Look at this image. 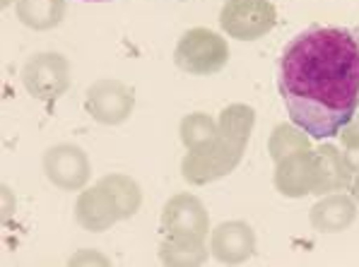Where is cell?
<instances>
[{"label": "cell", "mask_w": 359, "mask_h": 267, "mask_svg": "<svg viewBox=\"0 0 359 267\" xmlns=\"http://www.w3.org/2000/svg\"><path fill=\"white\" fill-rule=\"evenodd\" d=\"M278 89L287 116L311 140H328L359 109V27H309L285 46Z\"/></svg>", "instance_id": "6da1fadb"}, {"label": "cell", "mask_w": 359, "mask_h": 267, "mask_svg": "<svg viewBox=\"0 0 359 267\" xmlns=\"http://www.w3.org/2000/svg\"><path fill=\"white\" fill-rule=\"evenodd\" d=\"M217 123V137L205 149L189 152L181 161V174L191 186H208L239 166L251 130L256 125V111L246 104H231L219 114Z\"/></svg>", "instance_id": "7a4b0ae2"}, {"label": "cell", "mask_w": 359, "mask_h": 267, "mask_svg": "<svg viewBox=\"0 0 359 267\" xmlns=\"http://www.w3.org/2000/svg\"><path fill=\"white\" fill-rule=\"evenodd\" d=\"M174 63L189 75H215L229 63V46L217 32L196 27L179 39L174 48Z\"/></svg>", "instance_id": "3957f363"}, {"label": "cell", "mask_w": 359, "mask_h": 267, "mask_svg": "<svg viewBox=\"0 0 359 267\" xmlns=\"http://www.w3.org/2000/svg\"><path fill=\"white\" fill-rule=\"evenodd\" d=\"M22 85L39 102H58L70 87V63L65 55L34 53L22 68Z\"/></svg>", "instance_id": "277c9868"}, {"label": "cell", "mask_w": 359, "mask_h": 267, "mask_svg": "<svg viewBox=\"0 0 359 267\" xmlns=\"http://www.w3.org/2000/svg\"><path fill=\"white\" fill-rule=\"evenodd\" d=\"M278 25V10L268 0H227L219 13L224 34L239 41H256Z\"/></svg>", "instance_id": "5b68a950"}, {"label": "cell", "mask_w": 359, "mask_h": 267, "mask_svg": "<svg viewBox=\"0 0 359 267\" xmlns=\"http://www.w3.org/2000/svg\"><path fill=\"white\" fill-rule=\"evenodd\" d=\"M43 174L60 191H82L92 176L90 157L82 147L73 142L53 144L43 152Z\"/></svg>", "instance_id": "8992f818"}, {"label": "cell", "mask_w": 359, "mask_h": 267, "mask_svg": "<svg viewBox=\"0 0 359 267\" xmlns=\"http://www.w3.org/2000/svg\"><path fill=\"white\" fill-rule=\"evenodd\" d=\"M85 109L97 123L121 125L135 109V92L121 80H97L85 94Z\"/></svg>", "instance_id": "52a82bcc"}, {"label": "cell", "mask_w": 359, "mask_h": 267, "mask_svg": "<svg viewBox=\"0 0 359 267\" xmlns=\"http://www.w3.org/2000/svg\"><path fill=\"white\" fill-rule=\"evenodd\" d=\"M159 226H162V233H167V236L201 238V241H205L210 233V217L205 205L196 196L176 193L164 205Z\"/></svg>", "instance_id": "ba28073f"}, {"label": "cell", "mask_w": 359, "mask_h": 267, "mask_svg": "<svg viewBox=\"0 0 359 267\" xmlns=\"http://www.w3.org/2000/svg\"><path fill=\"white\" fill-rule=\"evenodd\" d=\"M318 186L316 149H302L290 157L275 161V188L285 198L313 196Z\"/></svg>", "instance_id": "9c48e42d"}, {"label": "cell", "mask_w": 359, "mask_h": 267, "mask_svg": "<svg viewBox=\"0 0 359 267\" xmlns=\"http://www.w3.org/2000/svg\"><path fill=\"white\" fill-rule=\"evenodd\" d=\"M75 219L87 231H109L116 221H123L121 207L107 186L97 181L92 188H85L75 203Z\"/></svg>", "instance_id": "30bf717a"}, {"label": "cell", "mask_w": 359, "mask_h": 267, "mask_svg": "<svg viewBox=\"0 0 359 267\" xmlns=\"http://www.w3.org/2000/svg\"><path fill=\"white\" fill-rule=\"evenodd\" d=\"M210 253L222 265L246 263L256 253V231L246 221H222L210 233Z\"/></svg>", "instance_id": "8fae6325"}, {"label": "cell", "mask_w": 359, "mask_h": 267, "mask_svg": "<svg viewBox=\"0 0 359 267\" xmlns=\"http://www.w3.org/2000/svg\"><path fill=\"white\" fill-rule=\"evenodd\" d=\"M316 157H318V186L313 196L340 193L352 186L357 169L347 154H342L333 144H321L316 149Z\"/></svg>", "instance_id": "7c38bea8"}, {"label": "cell", "mask_w": 359, "mask_h": 267, "mask_svg": "<svg viewBox=\"0 0 359 267\" xmlns=\"http://www.w3.org/2000/svg\"><path fill=\"white\" fill-rule=\"evenodd\" d=\"M311 226L321 233L345 231L357 219V200L345 193H330L311 207Z\"/></svg>", "instance_id": "4fadbf2b"}, {"label": "cell", "mask_w": 359, "mask_h": 267, "mask_svg": "<svg viewBox=\"0 0 359 267\" xmlns=\"http://www.w3.org/2000/svg\"><path fill=\"white\" fill-rule=\"evenodd\" d=\"M18 20L29 29L48 32L65 18V0H18Z\"/></svg>", "instance_id": "5bb4252c"}, {"label": "cell", "mask_w": 359, "mask_h": 267, "mask_svg": "<svg viewBox=\"0 0 359 267\" xmlns=\"http://www.w3.org/2000/svg\"><path fill=\"white\" fill-rule=\"evenodd\" d=\"M208 258L205 241L201 238L167 236L162 233L159 241V260L164 265H201Z\"/></svg>", "instance_id": "9a60e30c"}, {"label": "cell", "mask_w": 359, "mask_h": 267, "mask_svg": "<svg viewBox=\"0 0 359 267\" xmlns=\"http://www.w3.org/2000/svg\"><path fill=\"white\" fill-rule=\"evenodd\" d=\"M217 130H219V123L212 116L203 114V111L184 116L179 125L181 142H184V147L189 149V152H201V149H205L208 144L217 137Z\"/></svg>", "instance_id": "2e32d148"}, {"label": "cell", "mask_w": 359, "mask_h": 267, "mask_svg": "<svg viewBox=\"0 0 359 267\" xmlns=\"http://www.w3.org/2000/svg\"><path fill=\"white\" fill-rule=\"evenodd\" d=\"M99 181L111 191V196L116 198V203H118V207H121V217H123V219H130V217L137 214V210H140V205H142L140 183L133 181V178L126 174H107L99 178Z\"/></svg>", "instance_id": "e0dca14e"}, {"label": "cell", "mask_w": 359, "mask_h": 267, "mask_svg": "<svg viewBox=\"0 0 359 267\" xmlns=\"http://www.w3.org/2000/svg\"><path fill=\"white\" fill-rule=\"evenodd\" d=\"M311 142H309V135L302 130L299 125H287V123H280L275 125L273 135L268 140V152L273 161H280L285 157L294 152H302V149H309Z\"/></svg>", "instance_id": "ac0fdd59"}, {"label": "cell", "mask_w": 359, "mask_h": 267, "mask_svg": "<svg viewBox=\"0 0 359 267\" xmlns=\"http://www.w3.org/2000/svg\"><path fill=\"white\" fill-rule=\"evenodd\" d=\"M340 140L342 147H345V154L350 157V161L355 164V169L359 171V109L357 114L352 116V121L340 130Z\"/></svg>", "instance_id": "d6986e66"}, {"label": "cell", "mask_w": 359, "mask_h": 267, "mask_svg": "<svg viewBox=\"0 0 359 267\" xmlns=\"http://www.w3.org/2000/svg\"><path fill=\"white\" fill-rule=\"evenodd\" d=\"M350 191H352V198L359 203V171L355 174V181H352V186H350Z\"/></svg>", "instance_id": "ffe728a7"}, {"label": "cell", "mask_w": 359, "mask_h": 267, "mask_svg": "<svg viewBox=\"0 0 359 267\" xmlns=\"http://www.w3.org/2000/svg\"><path fill=\"white\" fill-rule=\"evenodd\" d=\"M85 3H104V0H85Z\"/></svg>", "instance_id": "44dd1931"}, {"label": "cell", "mask_w": 359, "mask_h": 267, "mask_svg": "<svg viewBox=\"0 0 359 267\" xmlns=\"http://www.w3.org/2000/svg\"><path fill=\"white\" fill-rule=\"evenodd\" d=\"M10 3H13V0H3V5H10Z\"/></svg>", "instance_id": "7402d4cb"}]
</instances>
